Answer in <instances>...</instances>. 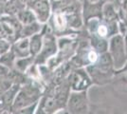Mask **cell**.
I'll return each mask as SVG.
<instances>
[{"mask_svg":"<svg viewBox=\"0 0 127 114\" xmlns=\"http://www.w3.org/2000/svg\"><path fill=\"white\" fill-rule=\"evenodd\" d=\"M52 27L55 32L57 33H64L66 31L68 25L67 16L63 11H54L52 15Z\"/></svg>","mask_w":127,"mask_h":114,"instance_id":"ba28073f","label":"cell"},{"mask_svg":"<svg viewBox=\"0 0 127 114\" xmlns=\"http://www.w3.org/2000/svg\"><path fill=\"white\" fill-rule=\"evenodd\" d=\"M15 59H16V56L12 52V50L10 49L6 53H4V54H2L0 56V64L11 70V69H12L14 67Z\"/></svg>","mask_w":127,"mask_h":114,"instance_id":"9a60e30c","label":"cell"},{"mask_svg":"<svg viewBox=\"0 0 127 114\" xmlns=\"http://www.w3.org/2000/svg\"><path fill=\"white\" fill-rule=\"evenodd\" d=\"M66 108L70 113H86L88 111V100L86 90L74 91L69 93Z\"/></svg>","mask_w":127,"mask_h":114,"instance_id":"3957f363","label":"cell"},{"mask_svg":"<svg viewBox=\"0 0 127 114\" xmlns=\"http://www.w3.org/2000/svg\"><path fill=\"white\" fill-rule=\"evenodd\" d=\"M26 8V4L23 0H9L5 5V11L8 14L14 15Z\"/></svg>","mask_w":127,"mask_h":114,"instance_id":"5bb4252c","label":"cell"},{"mask_svg":"<svg viewBox=\"0 0 127 114\" xmlns=\"http://www.w3.org/2000/svg\"><path fill=\"white\" fill-rule=\"evenodd\" d=\"M30 8L41 24H45L49 19L51 14V4L49 0H33Z\"/></svg>","mask_w":127,"mask_h":114,"instance_id":"8992f818","label":"cell"},{"mask_svg":"<svg viewBox=\"0 0 127 114\" xmlns=\"http://www.w3.org/2000/svg\"><path fill=\"white\" fill-rule=\"evenodd\" d=\"M42 30V24L39 21H35L28 25H24L20 31L21 37H31L32 35L38 33Z\"/></svg>","mask_w":127,"mask_h":114,"instance_id":"4fadbf2b","label":"cell"},{"mask_svg":"<svg viewBox=\"0 0 127 114\" xmlns=\"http://www.w3.org/2000/svg\"><path fill=\"white\" fill-rule=\"evenodd\" d=\"M41 97V88L36 85H25L24 87L19 88L15 98L12 102L11 109L13 112H16L18 109H23L29 105L39 101Z\"/></svg>","mask_w":127,"mask_h":114,"instance_id":"6da1fadb","label":"cell"},{"mask_svg":"<svg viewBox=\"0 0 127 114\" xmlns=\"http://www.w3.org/2000/svg\"><path fill=\"white\" fill-rule=\"evenodd\" d=\"M69 87L74 91L86 90V88L91 85V78L87 71L84 69H77L69 73L68 80Z\"/></svg>","mask_w":127,"mask_h":114,"instance_id":"5b68a950","label":"cell"},{"mask_svg":"<svg viewBox=\"0 0 127 114\" xmlns=\"http://www.w3.org/2000/svg\"><path fill=\"white\" fill-rule=\"evenodd\" d=\"M11 49V43L6 39H0V56Z\"/></svg>","mask_w":127,"mask_h":114,"instance_id":"2e32d148","label":"cell"},{"mask_svg":"<svg viewBox=\"0 0 127 114\" xmlns=\"http://www.w3.org/2000/svg\"><path fill=\"white\" fill-rule=\"evenodd\" d=\"M16 18H17V21L19 22L20 24H22L23 26L33 23L35 21H38L35 14H34V12L32 11L31 8L23 9L22 11H20L16 14Z\"/></svg>","mask_w":127,"mask_h":114,"instance_id":"8fae6325","label":"cell"},{"mask_svg":"<svg viewBox=\"0 0 127 114\" xmlns=\"http://www.w3.org/2000/svg\"><path fill=\"white\" fill-rule=\"evenodd\" d=\"M121 10L123 11V20H127V0H121Z\"/></svg>","mask_w":127,"mask_h":114,"instance_id":"e0dca14e","label":"cell"},{"mask_svg":"<svg viewBox=\"0 0 127 114\" xmlns=\"http://www.w3.org/2000/svg\"><path fill=\"white\" fill-rule=\"evenodd\" d=\"M126 22V32L123 35V38H124V43H125V49H126V55H127V20H124Z\"/></svg>","mask_w":127,"mask_h":114,"instance_id":"ac0fdd59","label":"cell"},{"mask_svg":"<svg viewBox=\"0 0 127 114\" xmlns=\"http://www.w3.org/2000/svg\"><path fill=\"white\" fill-rule=\"evenodd\" d=\"M58 45L56 42L55 36L52 33H45L43 37V45L40 52L35 56L34 64H43L46 63L49 58H51L53 55L57 52Z\"/></svg>","mask_w":127,"mask_h":114,"instance_id":"277c9868","label":"cell"},{"mask_svg":"<svg viewBox=\"0 0 127 114\" xmlns=\"http://www.w3.org/2000/svg\"><path fill=\"white\" fill-rule=\"evenodd\" d=\"M90 43L91 47L98 53H103L108 49V41L106 40V38L101 37L96 33H90Z\"/></svg>","mask_w":127,"mask_h":114,"instance_id":"9c48e42d","label":"cell"},{"mask_svg":"<svg viewBox=\"0 0 127 114\" xmlns=\"http://www.w3.org/2000/svg\"><path fill=\"white\" fill-rule=\"evenodd\" d=\"M109 54L113 61V66L117 71L122 69L127 61L124 38L122 34H115L110 38L108 45Z\"/></svg>","mask_w":127,"mask_h":114,"instance_id":"7a4b0ae2","label":"cell"},{"mask_svg":"<svg viewBox=\"0 0 127 114\" xmlns=\"http://www.w3.org/2000/svg\"><path fill=\"white\" fill-rule=\"evenodd\" d=\"M11 49L14 53L16 58L30 56V43L28 37H20L11 46Z\"/></svg>","mask_w":127,"mask_h":114,"instance_id":"52a82bcc","label":"cell"},{"mask_svg":"<svg viewBox=\"0 0 127 114\" xmlns=\"http://www.w3.org/2000/svg\"><path fill=\"white\" fill-rule=\"evenodd\" d=\"M43 37H44V32L35 33V34L32 35L31 37H29L30 52H31V55H32L33 57H35L42 49Z\"/></svg>","mask_w":127,"mask_h":114,"instance_id":"30bf717a","label":"cell"},{"mask_svg":"<svg viewBox=\"0 0 127 114\" xmlns=\"http://www.w3.org/2000/svg\"><path fill=\"white\" fill-rule=\"evenodd\" d=\"M35 57H33L32 55L27 56V57H20V58H16L14 62V68L18 72L23 73L26 72L30 67L34 63Z\"/></svg>","mask_w":127,"mask_h":114,"instance_id":"7c38bea8","label":"cell"}]
</instances>
